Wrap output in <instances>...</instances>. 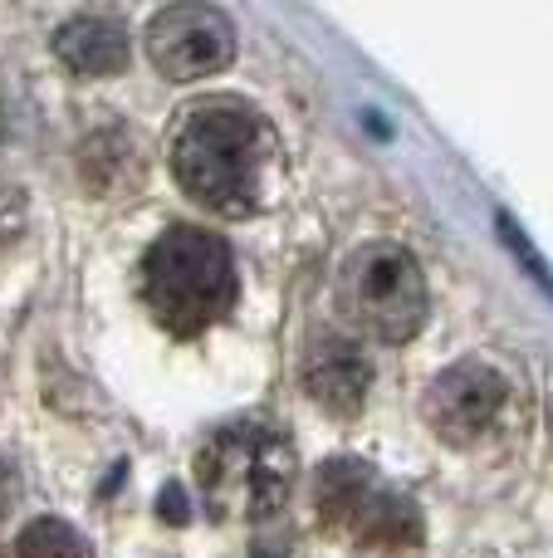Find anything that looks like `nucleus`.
Segmentation results:
<instances>
[{"label":"nucleus","instance_id":"obj_1","mask_svg":"<svg viewBox=\"0 0 553 558\" xmlns=\"http://www.w3.org/2000/svg\"><path fill=\"white\" fill-rule=\"evenodd\" d=\"M270 133L241 98H201L172 128V172L196 206L216 216H250Z\"/></svg>","mask_w":553,"mask_h":558},{"label":"nucleus","instance_id":"obj_2","mask_svg":"<svg viewBox=\"0 0 553 558\" xmlns=\"http://www.w3.org/2000/svg\"><path fill=\"white\" fill-rule=\"evenodd\" d=\"M143 299L152 318L176 338H196L221 324L235 304L231 245L196 226H172L143 255Z\"/></svg>","mask_w":553,"mask_h":558},{"label":"nucleus","instance_id":"obj_3","mask_svg":"<svg viewBox=\"0 0 553 558\" xmlns=\"http://www.w3.org/2000/svg\"><path fill=\"white\" fill-rule=\"evenodd\" d=\"M196 481L216 505H235L250 520H265L290 495L294 451L270 426H225L196 456Z\"/></svg>","mask_w":553,"mask_h":558},{"label":"nucleus","instance_id":"obj_4","mask_svg":"<svg viewBox=\"0 0 553 558\" xmlns=\"http://www.w3.org/2000/svg\"><path fill=\"white\" fill-rule=\"evenodd\" d=\"M339 308L382 343H407L427 324V279L402 245H362L343 260Z\"/></svg>","mask_w":553,"mask_h":558},{"label":"nucleus","instance_id":"obj_5","mask_svg":"<svg viewBox=\"0 0 553 558\" xmlns=\"http://www.w3.org/2000/svg\"><path fill=\"white\" fill-rule=\"evenodd\" d=\"M147 59L167 78L221 74L235 59V25L221 5H167L147 25Z\"/></svg>","mask_w":553,"mask_h":558},{"label":"nucleus","instance_id":"obj_6","mask_svg":"<svg viewBox=\"0 0 553 558\" xmlns=\"http://www.w3.org/2000/svg\"><path fill=\"white\" fill-rule=\"evenodd\" d=\"M500 407H505V377L486 363H460L431 383L427 422L446 446H470L490 432Z\"/></svg>","mask_w":553,"mask_h":558},{"label":"nucleus","instance_id":"obj_7","mask_svg":"<svg viewBox=\"0 0 553 558\" xmlns=\"http://www.w3.org/2000/svg\"><path fill=\"white\" fill-rule=\"evenodd\" d=\"M368 387H372V367L353 343L323 338V343L309 348V357H304V392H309L323 412L353 416L368 402Z\"/></svg>","mask_w":553,"mask_h":558},{"label":"nucleus","instance_id":"obj_8","mask_svg":"<svg viewBox=\"0 0 553 558\" xmlns=\"http://www.w3.org/2000/svg\"><path fill=\"white\" fill-rule=\"evenodd\" d=\"M54 54L69 74L78 78H108L123 74L127 64V29L118 15H103V10H84L69 25H59L54 35Z\"/></svg>","mask_w":553,"mask_h":558},{"label":"nucleus","instance_id":"obj_9","mask_svg":"<svg viewBox=\"0 0 553 558\" xmlns=\"http://www.w3.org/2000/svg\"><path fill=\"white\" fill-rule=\"evenodd\" d=\"M348 530L358 534L362 544H372V549H411V544H421V514L411 510V500H402V495L372 490Z\"/></svg>","mask_w":553,"mask_h":558},{"label":"nucleus","instance_id":"obj_10","mask_svg":"<svg viewBox=\"0 0 553 558\" xmlns=\"http://www.w3.org/2000/svg\"><path fill=\"white\" fill-rule=\"evenodd\" d=\"M378 490L362 461H329L319 471V514L329 524H353L368 495Z\"/></svg>","mask_w":553,"mask_h":558},{"label":"nucleus","instance_id":"obj_11","mask_svg":"<svg viewBox=\"0 0 553 558\" xmlns=\"http://www.w3.org/2000/svg\"><path fill=\"white\" fill-rule=\"evenodd\" d=\"M78 554H84V539L64 520H35L15 539V558H78Z\"/></svg>","mask_w":553,"mask_h":558},{"label":"nucleus","instance_id":"obj_12","mask_svg":"<svg viewBox=\"0 0 553 558\" xmlns=\"http://www.w3.org/2000/svg\"><path fill=\"white\" fill-rule=\"evenodd\" d=\"M500 241H505L509 245V251H515L519 255V260H525V270H529V279H539V284H544L549 289V294H553V275H549V265L544 260H539V255L534 251H529V241H525V235H519V226L515 221H509V216H500Z\"/></svg>","mask_w":553,"mask_h":558},{"label":"nucleus","instance_id":"obj_13","mask_svg":"<svg viewBox=\"0 0 553 558\" xmlns=\"http://www.w3.org/2000/svg\"><path fill=\"white\" fill-rule=\"evenodd\" d=\"M162 520H176V524L186 520V510H182V490H176V485H172V490H162Z\"/></svg>","mask_w":553,"mask_h":558}]
</instances>
